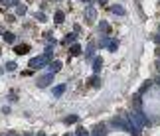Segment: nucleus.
Listing matches in <instances>:
<instances>
[{
  "instance_id": "f257e3e1",
  "label": "nucleus",
  "mask_w": 160,
  "mask_h": 136,
  "mask_svg": "<svg viewBox=\"0 0 160 136\" xmlns=\"http://www.w3.org/2000/svg\"><path fill=\"white\" fill-rule=\"evenodd\" d=\"M109 136H128V134L127 132H111Z\"/></svg>"
}]
</instances>
